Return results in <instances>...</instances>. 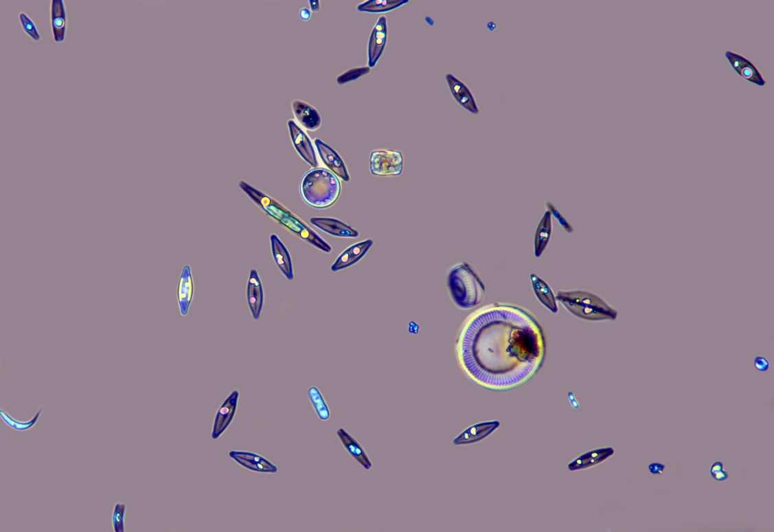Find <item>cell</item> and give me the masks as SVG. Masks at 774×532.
Here are the masks:
<instances>
[{"mask_svg":"<svg viewBox=\"0 0 774 532\" xmlns=\"http://www.w3.org/2000/svg\"><path fill=\"white\" fill-rule=\"evenodd\" d=\"M456 354L464 373L479 386L510 390L541 369L547 337L527 310L492 303L464 320L456 340Z\"/></svg>","mask_w":774,"mask_h":532,"instance_id":"6da1fadb","label":"cell"},{"mask_svg":"<svg viewBox=\"0 0 774 532\" xmlns=\"http://www.w3.org/2000/svg\"><path fill=\"white\" fill-rule=\"evenodd\" d=\"M240 187L264 212L275 220L276 223L284 227L301 240L308 242L313 247L319 249L326 254L332 252V247L320 236L319 234L309 228L308 225L293 214L281 203L276 202L271 197L262 193L260 190L254 188L247 182L240 181Z\"/></svg>","mask_w":774,"mask_h":532,"instance_id":"7a4b0ae2","label":"cell"},{"mask_svg":"<svg viewBox=\"0 0 774 532\" xmlns=\"http://www.w3.org/2000/svg\"><path fill=\"white\" fill-rule=\"evenodd\" d=\"M446 285L453 302L459 309L475 308L485 298V285L466 262L452 266L446 275Z\"/></svg>","mask_w":774,"mask_h":532,"instance_id":"3957f363","label":"cell"},{"mask_svg":"<svg viewBox=\"0 0 774 532\" xmlns=\"http://www.w3.org/2000/svg\"><path fill=\"white\" fill-rule=\"evenodd\" d=\"M341 189L339 177L323 167L309 170L303 176L299 187L304 202L317 210L332 207L339 199Z\"/></svg>","mask_w":774,"mask_h":532,"instance_id":"277c9868","label":"cell"},{"mask_svg":"<svg viewBox=\"0 0 774 532\" xmlns=\"http://www.w3.org/2000/svg\"><path fill=\"white\" fill-rule=\"evenodd\" d=\"M556 300L573 315L589 322L615 320L619 313L604 300L584 291H558Z\"/></svg>","mask_w":774,"mask_h":532,"instance_id":"5b68a950","label":"cell"},{"mask_svg":"<svg viewBox=\"0 0 774 532\" xmlns=\"http://www.w3.org/2000/svg\"><path fill=\"white\" fill-rule=\"evenodd\" d=\"M404 159L400 152L377 150L371 153L370 169L374 175L391 177L403 172Z\"/></svg>","mask_w":774,"mask_h":532,"instance_id":"8992f818","label":"cell"},{"mask_svg":"<svg viewBox=\"0 0 774 532\" xmlns=\"http://www.w3.org/2000/svg\"><path fill=\"white\" fill-rule=\"evenodd\" d=\"M288 126L290 136H291L293 143H294L296 151L298 152L299 156L313 168L319 167L315 150L313 148L311 140L309 139L308 135L296 124L294 120H289Z\"/></svg>","mask_w":774,"mask_h":532,"instance_id":"52a82bcc","label":"cell"},{"mask_svg":"<svg viewBox=\"0 0 774 532\" xmlns=\"http://www.w3.org/2000/svg\"><path fill=\"white\" fill-rule=\"evenodd\" d=\"M387 41V20L385 16H380L371 33L368 43V67L376 66L383 54Z\"/></svg>","mask_w":774,"mask_h":532,"instance_id":"ba28073f","label":"cell"},{"mask_svg":"<svg viewBox=\"0 0 774 532\" xmlns=\"http://www.w3.org/2000/svg\"><path fill=\"white\" fill-rule=\"evenodd\" d=\"M315 143L319 153L320 158L325 165L328 167L330 172L339 177L343 181L349 182L350 177L348 173L347 167L343 160L335 150L326 144L321 140L316 138Z\"/></svg>","mask_w":774,"mask_h":532,"instance_id":"9c48e42d","label":"cell"},{"mask_svg":"<svg viewBox=\"0 0 774 532\" xmlns=\"http://www.w3.org/2000/svg\"><path fill=\"white\" fill-rule=\"evenodd\" d=\"M238 397H240V393L238 390H234L220 406L216 416V419H214L212 432L213 439H219L233 421L237 409Z\"/></svg>","mask_w":774,"mask_h":532,"instance_id":"30bf717a","label":"cell"},{"mask_svg":"<svg viewBox=\"0 0 774 532\" xmlns=\"http://www.w3.org/2000/svg\"><path fill=\"white\" fill-rule=\"evenodd\" d=\"M725 56L736 73L741 75L745 80L759 85V87H764L766 85V81L764 80L762 74L751 61L740 56V54L732 52V51H726Z\"/></svg>","mask_w":774,"mask_h":532,"instance_id":"8fae6325","label":"cell"},{"mask_svg":"<svg viewBox=\"0 0 774 532\" xmlns=\"http://www.w3.org/2000/svg\"><path fill=\"white\" fill-rule=\"evenodd\" d=\"M373 245L374 241L372 239L350 245L337 258L330 269L332 271H339L350 267L359 262Z\"/></svg>","mask_w":774,"mask_h":532,"instance_id":"7c38bea8","label":"cell"},{"mask_svg":"<svg viewBox=\"0 0 774 532\" xmlns=\"http://www.w3.org/2000/svg\"><path fill=\"white\" fill-rule=\"evenodd\" d=\"M310 223L319 230L332 236L341 238H357L360 233L342 221L330 217H312Z\"/></svg>","mask_w":774,"mask_h":532,"instance_id":"4fadbf2b","label":"cell"},{"mask_svg":"<svg viewBox=\"0 0 774 532\" xmlns=\"http://www.w3.org/2000/svg\"><path fill=\"white\" fill-rule=\"evenodd\" d=\"M231 458L240 465L255 472L276 473L277 467L268 461L262 456L248 452L231 451L229 452Z\"/></svg>","mask_w":774,"mask_h":532,"instance_id":"5bb4252c","label":"cell"},{"mask_svg":"<svg viewBox=\"0 0 774 532\" xmlns=\"http://www.w3.org/2000/svg\"><path fill=\"white\" fill-rule=\"evenodd\" d=\"M264 288L257 270H251L247 282V301L252 317L255 320L260 318L264 307Z\"/></svg>","mask_w":774,"mask_h":532,"instance_id":"9a60e30c","label":"cell"},{"mask_svg":"<svg viewBox=\"0 0 774 532\" xmlns=\"http://www.w3.org/2000/svg\"><path fill=\"white\" fill-rule=\"evenodd\" d=\"M446 80L456 101L473 114H479V108L468 87L451 74L446 75Z\"/></svg>","mask_w":774,"mask_h":532,"instance_id":"2e32d148","label":"cell"},{"mask_svg":"<svg viewBox=\"0 0 774 532\" xmlns=\"http://www.w3.org/2000/svg\"><path fill=\"white\" fill-rule=\"evenodd\" d=\"M269 239H271L272 254L275 264L277 265L280 271L288 280H294V269H293L292 258L288 248L280 240L277 235L271 234Z\"/></svg>","mask_w":774,"mask_h":532,"instance_id":"e0dca14e","label":"cell"},{"mask_svg":"<svg viewBox=\"0 0 774 532\" xmlns=\"http://www.w3.org/2000/svg\"><path fill=\"white\" fill-rule=\"evenodd\" d=\"M194 295L192 271L190 265L184 266L177 288V300L181 315L186 316L189 313Z\"/></svg>","mask_w":774,"mask_h":532,"instance_id":"ac0fdd59","label":"cell"},{"mask_svg":"<svg viewBox=\"0 0 774 532\" xmlns=\"http://www.w3.org/2000/svg\"><path fill=\"white\" fill-rule=\"evenodd\" d=\"M292 108L295 117L305 129L315 131L321 126V117L311 105L301 100H295Z\"/></svg>","mask_w":774,"mask_h":532,"instance_id":"d6986e66","label":"cell"},{"mask_svg":"<svg viewBox=\"0 0 774 532\" xmlns=\"http://www.w3.org/2000/svg\"><path fill=\"white\" fill-rule=\"evenodd\" d=\"M51 23L54 42H64L66 38L67 14L63 0H52L51 2Z\"/></svg>","mask_w":774,"mask_h":532,"instance_id":"ffe728a7","label":"cell"},{"mask_svg":"<svg viewBox=\"0 0 774 532\" xmlns=\"http://www.w3.org/2000/svg\"><path fill=\"white\" fill-rule=\"evenodd\" d=\"M499 426V422L497 421L474 425L472 428L462 432L458 438L453 440V443L456 445H462L479 442L495 431Z\"/></svg>","mask_w":774,"mask_h":532,"instance_id":"44dd1931","label":"cell"},{"mask_svg":"<svg viewBox=\"0 0 774 532\" xmlns=\"http://www.w3.org/2000/svg\"><path fill=\"white\" fill-rule=\"evenodd\" d=\"M530 279L535 296H537L538 301L551 312L557 313L558 311L557 300H556V296L550 286L543 279L538 277L536 274H532Z\"/></svg>","mask_w":774,"mask_h":532,"instance_id":"7402d4cb","label":"cell"},{"mask_svg":"<svg viewBox=\"0 0 774 532\" xmlns=\"http://www.w3.org/2000/svg\"><path fill=\"white\" fill-rule=\"evenodd\" d=\"M337 435H339L344 448L347 450L348 452H349L365 469H370L372 463L363 448L361 447L360 443L343 428L337 431Z\"/></svg>","mask_w":774,"mask_h":532,"instance_id":"603a6c76","label":"cell"},{"mask_svg":"<svg viewBox=\"0 0 774 532\" xmlns=\"http://www.w3.org/2000/svg\"><path fill=\"white\" fill-rule=\"evenodd\" d=\"M551 214L547 210L538 223L534 240L535 257L540 258L547 248L551 236Z\"/></svg>","mask_w":774,"mask_h":532,"instance_id":"cb8c5ba5","label":"cell"},{"mask_svg":"<svg viewBox=\"0 0 774 532\" xmlns=\"http://www.w3.org/2000/svg\"><path fill=\"white\" fill-rule=\"evenodd\" d=\"M615 453L613 448L599 449L596 451L589 452L586 454L579 456L569 465V469L578 470L582 469L591 468L592 466L598 465V463L605 461L609 456H611Z\"/></svg>","mask_w":774,"mask_h":532,"instance_id":"d4e9b609","label":"cell"},{"mask_svg":"<svg viewBox=\"0 0 774 532\" xmlns=\"http://www.w3.org/2000/svg\"><path fill=\"white\" fill-rule=\"evenodd\" d=\"M407 3V0H370L358 5L357 9L358 11L363 12H387L393 11Z\"/></svg>","mask_w":774,"mask_h":532,"instance_id":"484cf974","label":"cell"},{"mask_svg":"<svg viewBox=\"0 0 774 532\" xmlns=\"http://www.w3.org/2000/svg\"><path fill=\"white\" fill-rule=\"evenodd\" d=\"M42 412L43 408H41L40 410L36 412L35 416H34V417L29 421H16V419L12 418L11 415L8 414V412H6L5 410H3V409H1V411H0V416H1L2 421H4L5 423V425H8L9 428L15 430V431L23 432L27 431V430L33 428L34 426L36 425V423L39 421L40 416L41 414H42Z\"/></svg>","mask_w":774,"mask_h":532,"instance_id":"4316f807","label":"cell"},{"mask_svg":"<svg viewBox=\"0 0 774 532\" xmlns=\"http://www.w3.org/2000/svg\"><path fill=\"white\" fill-rule=\"evenodd\" d=\"M308 395L310 401H311L313 407H315L317 414L321 421H328L330 418V410L326 402L323 400L321 393L319 388L316 387H311L308 390Z\"/></svg>","mask_w":774,"mask_h":532,"instance_id":"83f0119b","label":"cell"},{"mask_svg":"<svg viewBox=\"0 0 774 532\" xmlns=\"http://www.w3.org/2000/svg\"><path fill=\"white\" fill-rule=\"evenodd\" d=\"M126 510H127V506L125 504L117 503L115 505L113 514H112V525H113L115 532L125 531Z\"/></svg>","mask_w":774,"mask_h":532,"instance_id":"f1b7e54d","label":"cell"},{"mask_svg":"<svg viewBox=\"0 0 774 532\" xmlns=\"http://www.w3.org/2000/svg\"><path fill=\"white\" fill-rule=\"evenodd\" d=\"M370 71L371 68L369 67L353 68V69L345 71V73L337 78V84L344 85L350 83L351 81L356 80L358 78L370 74Z\"/></svg>","mask_w":774,"mask_h":532,"instance_id":"f546056e","label":"cell"},{"mask_svg":"<svg viewBox=\"0 0 774 532\" xmlns=\"http://www.w3.org/2000/svg\"><path fill=\"white\" fill-rule=\"evenodd\" d=\"M19 21L21 23L22 28L25 30L27 35L33 41H35V42H39L41 36L38 30L36 28V23H34L33 20L30 19L25 12L19 13Z\"/></svg>","mask_w":774,"mask_h":532,"instance_id":"4dcf8cb0","label":"cell"},{"mask_svg":"<svg viewBox=\"0 0 774 532\" xmlns=\"http://www.w3.org/2000/svg\"><path fill=\"white\" fill-rule=\"evenodd\" d=\"M545 206H547V210L551 213V217H554L555 219L558 221V223L561 225V227L564 228V230L565 232H567L568 234H571L573 232V228L568 223V221L565 219L564 217H562V214L559 213V211L556 209L554 204L550 202H547V203H545Z\"/></svg>","mask_w":774,"mask_h":532,"instance_id":"1f68e13d","label":"cell"},{"mask_svg":"<svg viewBox=\"0 0 774 532\" xmlns=\"http://www.w3.org/2000/svg\"><path fill=\"white\" fill-rule=\"evenodd\" d=\"M769 366H770L769 361L767 360L766 359V357H755V367L759 371H762V373H765V371H766L767 370L769 369Z\"/></svg>","mask_w":774,"mask_h":532,"instance_id":"d6a6232c","label":"cell"},{"mask_svg":"<svg viewBox=\"0 0 774 532\" xmlns=\"http://www.w3.org/2000/svg\"><path fill=\"white\" fill-rule=\"evenodd\" d=\"M665 468H666V466L659 463H651V465H649V470L653 475H661Z\"/></svg>","mask_w":774,"mask_h":532,"instance_id":"836d02e7","label":"cell"},{"mask_svg":"<svg viewBox=\"0 0 774 532\" xmlns=\"http://www.w3.org/2000/svg\"><path fill=\"white\" fill-rule=\"evenodd\" d=\"M712 476L718 482H724V480L728 479L729 475L725 470H720L717 473L712 474Z\"/></svg>","mask_w":774,"mask_h":532,"instance_id":"e575fe53","label":"cell"},{"mask_svg":"<svg viewBox=\"0 0 774 532\" xmlns=\"http://www.w3.org/2000/svg\"><path fill=\"white\" fill-rule=\"evenodd\" d=\"M299 16H301L303 21H308L310 18H311L312 12L308 8H302L301 12H299Z\"/></svg>","mask_w":774,"mask_h":532,"instance_id":"d590c367","label":"cell"},{"mask_svg":"<svg viewBox=\"0 0 774 532\" xmlns=\"http://www.w3.org/2000/svg\"><path fill=\"white\" fill-rule=\"evenodd\" d=\"M722 467H724V465H722V463H721V462L714 463V465H712V468H711V475H712V474L717 473L718 472H720V470H722Z\"/></svg>","mask_w":774,"mask_h":532,"instance_id":"8d00e7d4","label":"cell"},{"mask_svg":"<svg viewBox=\"0 0 774 532\" xmlns=\"http://www.w3.org/2000/svg\"><path fill=\"white\" fill-rule=\"evenodd\" d=\"M310 6H311L312 12L319 11V1H309Z\"/></svg>","mask_w":774,"mask_h":532,"instance_id":"74e56055","label":"cell"}]
</instances>
